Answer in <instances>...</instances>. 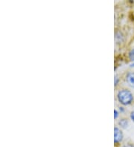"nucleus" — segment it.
Masks as SVG:
<instances>
[{
    "mask_svg": "<svg viewBox=\"0 0 134 147\" xmlns=\"http://www.w3.org/2000/svg\"><path fill=\"white\" fill-rule=\"evenodd\" d=\"M117 97H118V101L124 106L131 104L133 101V99L132 93L130 91L126 89H123L118 92Z\"/></svg>",
    "mask_w": 134,
    "mask_h": 147,
    "instance_id": "f257e3e1",
    "label": "nucleus"
},
{
    "mask_svg": "<svg viewBox=\"0 0 134 147\" xmlns=\"http://www.w3.org/2000/svg\"><path fill=\"white\" fill-rule=\"evenodd\" d=\"M123 139V133L118 128H114V142L115 144H118Z\"/></svg>",
    "mask_w": 134,
    "mask_h": 147,
    "instance_id": "f03ea898",
    "label": "nucleus"
},
{
    "mask_svg": "<svg viewBox=\"0 0 134 147\" xmlns=\"http://www.w3.org/2000/svg\"><path fill=\"white\" fill-rule=\"evenodd\" d=\"M126 80L129 86L132 88H134V72L127 74V77H126Z\"/></svg>",
    "mask_w": 134,
    "mask_h": 147,
    "instance_id": "7ed1b4c3",
    "label": "nucleus"
},
{
    "mask_svg": "<svg viewBox=\"0 0 134 147\" xmlns=\"http://www.w3.org/2000/svg\"><path fill=\"white\" fill-rule=\"evenodd\" d=\"M118 123H119V125L122 126V128H126L127 126L128 122H127V120H126V119H122V120L118 122Z\"/></svg>",
    "mask_w": 134,
    "mask_h": 147,
    "instance_id": "20e7f679",
    "label": "nucleus"
},
{
    "mask_svg": "<svg viewBox=\"0 0 134 147\" xmlns=\"http://www.w3.org/2000/svg\"><path fill=\"white\" fill-rule=\"evenodd\" d=\"M129 58L131 61H134V49H132L129 53Z\"/></svg>",
    "mask_w": 134,
    "mask_h": 147,
    "instance_id": "39448f33",
    "label": "nucleus"
},
{
    "mask_svg": "<svg viewBox=\"0 0 134 147\" xmlns=\"http://www.w3.org/2000/svg\"><path fill=\"white\" fill-rule=\"evenodd\" d=\"M131 118L132 119L133 121V122H134V111L131 112Z\"/></svg>",
    "mask_w": 134,
    "mask_h": 147,
    "instance_id": "423d86ee",
    "label": "nucleus"
},
{
    "mask_svg": "<svg viewBox=\"0 0 134 147\" xmlns=\"http://www.w3.org/2000/svg\"><path fill=\"white\" fill-rule=\"evenodd\" d=\"M118 111H116V110H115L114 111V117H115V119L116 118H117V117H118Z\"/></svg>",
    "mask_w": 134,
    "mask_h": 147,
    "instance_id": "0eeeda50",
    "label": "nucleus"
},
{
    "mask_svg": "<svg viewBox=\"0 0 134 147\" xmlns=\"http://www.w3.org/2000/svg\"><path fill=\"white\" fill-rule=\"evenodd\" d=\"M131 66H133V67H134V63H133V64H132V65H131Z\"/></svg>",
    "mask_w": 134,
    "mask_h": 147,
    "instance_id": "6e6552de",
    "label": "nucleus"
}]
</instances>
